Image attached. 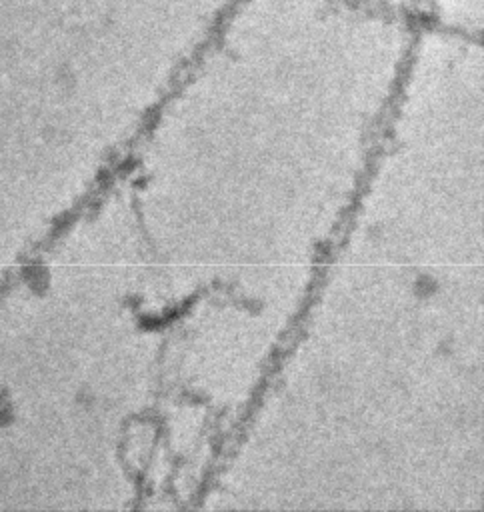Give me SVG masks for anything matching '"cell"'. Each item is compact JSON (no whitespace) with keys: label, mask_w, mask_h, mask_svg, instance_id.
<instances>
[{"label":"cell","mask_w":484,"mask_h":512,"mask_svg":"<svg viewBox=\"0 0 484 512\" xmlns=\"http://www.w3.org/2000/svg\"><path fill=\"white\" fill-rule=\"evenodd\" d=\"M340 2L376 10V12L406 16V18L416 16V10H418V0H340Z\"/></svg>","instance_id":"7a4b0ae2"},{"label":"cell","mask_w":484,"mask_h":512,"mask_svg":"<svg viewBox=\"0 0 484 512\" xmlns=\"http://www.w3.org/2000/svg\"><path fill=\"white\" fill-rule=\"evenodd\" d=\"M416 16H424L428 26L478 38L484 0H418Z\"/></svg>","instance_id":"6da1fadb"}]
</instances>
